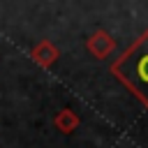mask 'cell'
I'll return each mask as SVG.
<instances>
[{
	"mask_svg": "<svg viewBox=\"0 0 148 148\" xmlns=\"http://www.w3.org/2000/svg\"><path fill=\"white\" fill-rule=\"evenodd\" d=\"M111 74L148 109V28L111 62Z\"/></svg>",
	"mask_w": 148,
	"mask_h": 148,
	"instance_id": "cell-1",
	"label": "cell"
},
{
	"mask_svg": "<svg viewBox=\"0 0 148 148\" xmlns=\"http://www.w3.org/2000/svg\"><path fill=\"white\" fill-rule=\"evenodd\" d=\"M86 49H88V53L92 56V58H97V60H104V58H109L113 51H116V39L111 37V32H106V30H95L88 39H86Z\"/></svg>",
	"mask_w": 148,
	"mask_h": 148,
	"instance_id": "cell-2",
	"label": "cell"
},
{
	"mask_svg": "<svg viewBox=\"0 0 148 148\" xmlns=\"http://www.w3.org/2000/svg\"><path fill=\"white\" fill-rule=\"evenodd\" d=\"M32 60L39 65V67H44V69H49L56 60H58V56H60V51H58V46L53 44V42H49V39H42L35 49H32Z\"/></svg>",
	"mask_w": 148,
	"mask_h": 148,
	"instance_id": "cell-3",
	"label": "cell"
},
{
	"mask_svg": "<svg viewBox=\"0 0 148 148\" xmlns=\"http://www.w3.org/2000/svg\"><path fill=\"white\" fill-rule=\"evenodd\" d=\"M79 116L72 111V109H60L58 113H56V118H53V125H56V130H60L62 134H72L76 127H79Z\"/></svg>",
	"mask_w": 148,
	"mask_h": 148,
	"instance_id": "cell-4",
	"label": "cell"
}]
</instances>
